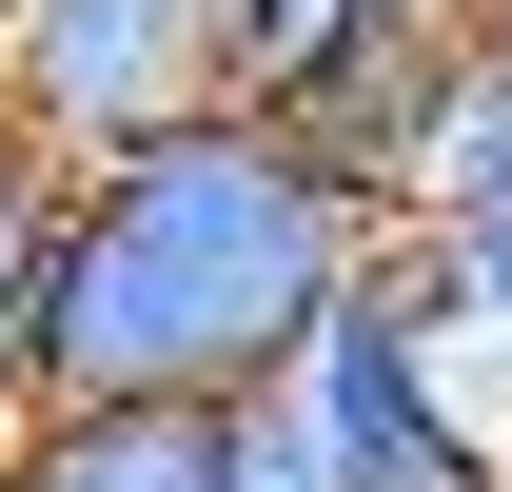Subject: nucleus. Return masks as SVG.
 <instances>
[{
	"instance_id": "nucleus-1",
	"label": "nucleus",
	"mask_w": 512,
	"mask_h": 492,
	"mask_svg": "<svg viewBox=\"0 0 512 492\" xmlns=\"http://www.w3.org/2000/svg\"><path fill=\"white\" fill-rule=\"evenodd\" d=\"M375 197L316 178L296 119H217L138 138L99 178H60V237H40V374L60 394H178V414H256L296 394V355L335 335V296L375 276Z\"/></svg>"
},
{
	"instance_id": "nucleus-2",
	"label": "nucleus",
	"mask_w": 512,
	"mask_h": 492,
	"mask_svg": "<svg viewBox=\"0 0 512 492\" xmlns=\"http://www.w3.org/2000/svg\"><path fill=\"white\" fill-rule=\"evenodd\" d=\"M296 433L335 453V492H512V414L473 374V315H453L434 237H375V276L296 355Z\"/></svg>"
},
{
	"instance_id": "nucleus-3",
	"label": "nucleus",
	"mask_w": 512,
	"mask_h": 492,
	"mask_svg": "<svg viewBox=\"0 0 512 492\" xmlns=\"http://www.w3.org/2000/svg\"><path fill=\"white\" fill-rule=\"evenodd\" d=\"M237 99V0H0V119L60 178Z\"/></svg>"
},
{
	"instance_id": "nucleus-4",
	"label": "nucleus",
	"mask_w": 512,
	"mask_h": 492,
	"mask_svg": "<svg viewBox=\"0 0 512 492\" xmlns=\"http://www.w3.org/2000/svg\"><path fill=\"white\" fill-rule=\"evenodd\" d=\"M237 414H178V394H60V414L0 453V492H217Z\"/></svg>"
},
{
	"instance_id": "nucleus-5",
	"label": "nucleus",
	"mask_w": 512,
	"mask_h": 492,
	"mask_svg": "<svg viewBox=\"0 0 512 492\" xmlns=\"http://www.w3.org/2000/svg\"><path fill=\"white\" fill-rule=\"evenodd\" d=\"M473 197H512V40L473 79H453V119H434V178H414V237L434 217H473Z\"/></svg>"
},
{
	"instance_id": "nucleus-6",
	"label": "nucleus",
	"mask_w": 512,
	"mask_h": 492,
	"mask_svg": "<svg viewBox=\"0 0 512 492\" xmlns=\"http://www.w3.org/2000/svg\"><path fill=\"white\" fill-rule=\"evenodd\" d=\"M434 256H453V315H473V374H512V197L434 217Z\"/></svg>"
},
{
	"instance_id": "nucleus-7",
	"label": "nucleus",
	"mask_w": 512,
	"mask_h": 492,
	"mask_svg": "<svg viewBox=\"0 0 512 492\" xmlns=\"http://www.w3.org/2000/svg\"><path fill=\"white\" fill-rule=\"evenodd\" d=\"M217 492H335V453L296 433V394H256V414H237V453H217Z\"/></svg>"
},
{
	"instance_id": "nucleus-8",
	"label": "nucleus",
	"mask_w": 512,
	"mask_h": 492,
	"mask_svg": "<svg viewBox=\"0 0 512 492\" xmlns=\"http://www.w3.org/2000/svg\"><path fill=\"white\" fill-rule=\"evenodd\" d=\"M40 237H60V158H40V138L0 119V296L40 276Z\"/></svg>"
}]
</instances>
